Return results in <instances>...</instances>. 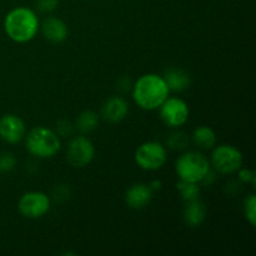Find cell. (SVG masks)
<instances>
[{
    "mask_svg": "<svg viewBox=\"0 0 256 256\" xmlns=\"http://www.w3.org/2000/svg\"><path fill=\"white\" fill-rule=\"evenodd\" d=\"M175 170L180 180L200 184L212 170V165L202 152H186L178 158Z\"/></svg>",
    "mask_w": 256,
    "mask_h": 256,
    "instance_id": "obj_4",
    "label": "cell"
},
{
    "mask_svg": "<svg viewBox=\"0 0 256 256\" xmlns=\"http://www.w3.org/2000/svg\"><path fill=\"white\" fill-rule=\"evenodd\" d=\"M16 166V158L12 152H0V172H9Z\"/></svg>",
    "mask_w": 256,
    "mask_h": 256,
    "instance_id": "obj_21",
    "label": "cell"
},
{
    "mask_svg": "<svg viewBox=\"0 0 256 256\" xmlns=\"http://www.w3.org/2000/svg\"><path fill=\"white\" fill-rule=\"evenodd\" d=\"M166 149L158 142H146L135 152V162L138 166L146 172H156L166 162Z\"/></svg>",
    "mask_w": 256,
    "mask_h": 256,
    "instance_id": "obj_5",
    "label": "cell"
},
{
    "mask_svg": "<svg viewBox=\"0 0 256 256\" xmlns=\"http://www.w3.org/2000/svg\"><path fill=\"white\" fill-rule=\"evenodd\" d=\"M170 90L162 75L145 74L132 85V99L138 106L146 112L159 109L169 98Z\"/></svg>",
    "mask_w": 256,
    "mask_h": 256,
    "instance_id": "obj_1",
    "label": "cell"
},
{
    "mask_svg": "<svg viewBox=\"0 0 256 256\" xmlns=\"http://www.w3.org/2000/svg\"><path fill=\"white\" fill-rule=\"evenodd\" d=\"M176 189L184 202H192V200L199 199L200 186L196 184V182H185V180L179 179V182H178V185H176Z\"/></svg>",
    "mask_w": 256,
    "mask_h": 256,
    "instance_id": "obj_18",
    "label": "cell"
},
{
    "mask_svg": "<svg viewBox=\"0 0 256 256\" xmlns=\"http://www.w3.org/2000/svg\"><path fill=\"white\" fill-rule=\"evenodd\" d=\"M206 219V208L199 199L188 202L184 210V222L189 226H199Z\"/></svg>",
    "mask_w": 256,
    "mask_h": 256,
    "instance_id": "obj_15",
    "label": "cell"
},
{
    "mask_svg": "<svg viewBox=\"0 0 256 256\" xmlns=\"http://www.w3.org/2000/svg\"><path fill=\"white\" fill-rule=\"evenodd\" d=\"M95 156L94 144L89 138L76 135L70 140L68 145V162L74 168H84L92 162Z\"/></svg>",
    "mask_w": 256,
    "mask_h": 256,
    "instance_id": "obj_9",
    "label": "cell"
},
{
    "mask_svg": "<svg viewBox=\"0 0 256 256\" xmlns=\"http://www.w3.org/2000/svg\"><path fill=\"white\" fill-rule=\"evenodd\" d=\"M52 196L56 202H65V200L69 199L70 192L68 185H58V186H55V189L52 190Z\"/></svg>",
    "mask_w": 256,
    "mask_h": 256,
    "instance_id": "obj_24",
    "label": "cell"
},
{
    "mask_svg": "<svg viewBox=\"0 0 256 256\" xmlns=\"http://www.w3.org/2000/svg\"><path fill=\"white\" fill-rule=\"evenodd\" d=\"M166 144L172 150H184L189 146L190 136L186 134V132H175L168 138Z\"/></svg>",
    "mask_w": 256,
    "mask_h": 256,
    "instance_id": "obj_19",
    "label": "cell"
},
{
    "mask_svg": "<svg viewBox=\"0 0 256 256\" xmlns=\"http://www.w3.org/2000/svg\"><path fill=\"white\" fill-rule=\"evenodd\" d=\"M40 22L34 10L18 6L10 10L4 19V30L12 42L24 44L36 36Z\"/></svg>",
    "mask_w": 256,
    "mask_h": 256,
    "instance_id": "obj_2",
    "label": "cell"
},
{
    "mask_svg": "<svg viewBox=\"0 0 256 256\" xmlns=\"http://www.w3.org/2000/svg\"><path fill=\"white\" fill-rule=\"evenodd\" d=\"M59 5V0H38L36 6L42 12H52Z\"/></svg>",
    "mask_w": 256,
    "mask_h": 256,
    "instance_id": "obj_23",
    "label": "cell"
},
{
    "mask_svg": "<svg viewBox=\"0 0 256 256\" xmlns=\"http://www.w3.org/2000/svg\"><path fill=\"white\" fill-rule=\"evenodd\" d=\"M42 32L45 39L55 42V44H59V42L66 40L68 35H69L68 25L56 16H49L48 19H45L42 25Z\"/></svg>",
    "mask_w": 256,
    "mask_h": 256,
    "instance_id": "obj_13",
    "label": "cell"
},
{
    "mask_svg": "<svg viewBox=\"0 0 256 256\" xmlns=\"http://www.w3.org/2000/svg\"><path fill=\"white\" fill-rule=\"evenodd\" d=\"M239 180L244 184H250L252 182V185H255V174L249 169H242L240 168L239 170Z\"/></svg>",
    "mask_w": 256,
    "mask_h": 256,
    "instance_id": "obj_25",
    "label": "cell"
},
{
    "mask_svg": "<svg viewBox=\"0 0 256 256\" xmlns=\"http://www.w3.org/2000/svg\"><path fill=\"white\" fill-rule=\"evenodd\" d=\"M129 104L122 96H112L104 102L102 115L106 122H119L128 116Z\"/></svg>",
    "mask_w": 256,
    "mask_h": 256,
    "instance_id": "obj_12",
    "label": "cell"
},
{
    "mask_svg": "<svg viewBox=\"0 0 256 256\" xmlns=\"http://www.w3.org/2000/svg\"><path fill=\"white\" fill-rule=\"evenodd\" d=\"M26 132L24 120L14 114H6L0 119V138L9 144L22 142Z\"/></svg>",
    "mask_w": 256,
    "mask_h": 256,
    "instance_id": "obj_10",
    "label": "cell"
},
{
    "mask_svg": "<svg viewBox=\"0 0 256 256\" xmlns=\"http://www.w3.org/2000/svg\"><path fill=\"white\" fill-rule=\"evenodd\" d=\"M25 145L29 154L32 156L49 159L59 152L62 142L56 132L46 126H36L28 132Z\"/></svg>",
    "mask_w": 256,
    "mask_h": 256,
    "instance_id": "obj_3",
    "label": "cell"
},
{
    "mask_svg": "<svg viewBox=\"0 0 256 256\" xmlns=\"http://www.w3.org/2000/svg\"><path fill=\"white\" fill-rule=\"evenodd\" d=\"M210 165L220 174H234L242 168V155L232 145H219L212 150Z\"/></svg>",
    "mask_w": 256,
    "mask_h": 256,
    "instance_id": "obj_6",
    "label": "cell"
},
{
    "mask_svg": "<svg viewBox=\"0 0 256 256\" xmlns=\"http://www.w3.org/2000/svg\"><path fill=\"white\" fill-rule=\"evenodd\" d=\"M149 186L152 188V192H154V190H160V189H162V182H160V180H152V184H150Z\"/></svg>",
    "mask_w": 256,
    "mask_h": 256,
    "instance_id": "obj_26",
    "label": "cell"
},
{
    "mask_svg": "<svg viewBox=\"0 0 256 256\" xmlns=\"http://www.w3.org/2000/svg\"><path fill=\"white\" fill-rule=\"evenodd\" d=\"M52 206L50 198L42 192H25L18 202V209L28 219H39L44 216Z\"/></svg>",
    "mask_w": 256,
    "mask_h": 256,
    "instance_id": "obj_8",
    "label": "cell"
},
{
    "mask_svg": "<svg viewBox=\"0 0 256 256\" xmlns=\"http://www.w3.org/2000/svg\"><path fill=\"white\" fill-rule=\"evenodd\" d=\"M192 139L194 142V144L202 150L212 149L215 146V144H216L218 140L214 130L210 126H205V125L198 126L194 130Z\"/></svg>",
    "mask_w": 256,
    "mask_h": 256,
    "instance_id": "obj_16",
    "label": "cell"
},
{
    "mask_svg": "<svg viewBox=\"0 0 256 256\" xmlns=\"http://www.w3.org/2000/svg\"><path fill=\"white\" fill-rule=\"evenodd\" d=\"M74 132V125L66 119H60L56 122V134L62 138H69Z\"/></svg>",
    "mask_w": 256,
    "mask_h": 256,
    "instance_id": "obj_22",
    "label": "cell"
},
{
    "mask_svg": "<svg viewBox=\"0 0 256 256\" xmlns=\"http://www.w3.org/2000/svg\"><path fill=\"white\" fill-rule=\"evenodd\" d=\"M164 80L166 82L170 92H182L186 90L192 84V78L185 70L179 68H170L162 75Z\"/></svg>",
    "mask_w": 256,
    "mask_h": 256,
    "instance_id": "obj_14",
    "label": "cell"
},
{
    "mask_svg": "<svg viewBox=\"0 0 256 256\" xmlns=\"http://www.w3.org/2000/svg\"><path fill=\"white\" fill-rule=\"evenodd\" d=\"M99 125V115L92 110H84L76 119V129L82 134L94 132Z\"/></svg>",
    "mask_w": 256,
    "mask_h": 256,
    "instance_id": "obj_17",
    "label": "cell"
},
{
    "mask_svg": "<svg viewBox=\"0 0 256 256\" xmlns=\"http://www.w3.org/2000/svg\"><path fill=\"white\" fill-rule=\"evenodd\" d=\"M160 119L166 126L180 128L189 119V105L180 98H168L159 108Z\"/></svg>",
    "mask_w": 256,
    "mask_h": 256,
    "instance_id": "obj_7",
    "label": "cell"
},
{
    "mask_svg": "<svg viewBox=\"0 0 256 256\" xmlns=\"http://www.w3.org/2000/svg\"><path fill=\"white\" fill-rule=\"evenodd\" d=\"M245 216L252 226L256 225V198L254 194L249 195L245 200Z\"/></svg>",
    "mask_w": 256,
    "mask_h": 256,
    "instance_id": "obj_20",
    "label": "cell"
},
{
    "mask_svg": "<svg viewBox=\"0 0 256 256\" xmlns=\"http://www.w3.org/2000/svg\"><path fill=\"white\" fill-rule=\"evenodd\" d=\"M152 199V190L148 184H134L126 190L125 202L130 209L140 210L150 204Z\"/></svg>",
    "mask_w": 256,
    "mask_h": 256,
    "instance_id": "obj_11",
    "label": "cell"
}]
</instances>
